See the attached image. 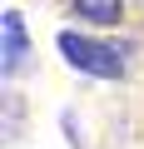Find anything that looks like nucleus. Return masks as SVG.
<instances>
[{
    "label": "nucleus",
    "instance_id": "1",
    "mask_svg": "<svg viewBox=\"0 0 144 149\" xmlns=\"http://www.w3.org/2000/svg\"><path fill=\"white\" fill-rule=\"evenodd\" d=\"M60 55L70 70H85V74H99V80H119L124 74V55L104 40H90V35H75V30H60Z\"/></svg>",
    "mask_w": 144,
    "mask_h": 149
},
{
    "label": "nucleus",
    "instance_id": "2",
    "mask_svg": "<svg viewBox=\"0 0 144 149\" xmlns=\"http://www.w3.org/2000/svg\"><path fill=\"white\" fill-rule=\"evenodd\" d=\"M70 15L104 30V25H119L124 20V0H70Z\"/></svg>",
    "mask_w": 144,
    "mask_h": 149
},
{
    "label": "nucleus",
    "instance_id": "3",
    "mask_svg": "<svg viewBox=\"0 0 144 149\" xmlns=\"http://www.w3.org/2000/svg\"><path fill=\"white\" fill-rule=\"evenodd\" d=\"M0 30H5V74H15L20 70V60H25V20L15 15V10H5V20H0Z\"/></svg>",
    "mask_w": 144,
    "mask_h": 149
}]
</instances>
